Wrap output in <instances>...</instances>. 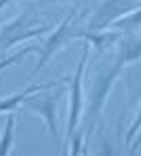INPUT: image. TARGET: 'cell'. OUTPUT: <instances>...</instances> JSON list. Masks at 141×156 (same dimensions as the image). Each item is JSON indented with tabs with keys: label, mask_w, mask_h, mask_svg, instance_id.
I'll return each instance as SVG.
<instances>
[{
	"label": "cell",
	"mask_w": 141,
	"mask_h": 156,
	"mask_svg": "<svg viewBox=\"0 0 141 156\" xmlns=\"http://www.w3.org/2000/svg\"><path fill=\"white\" fill-rule=\"evenodd\" d=\"M124 66L120 61L114 59V63L108 68H101L97 72V76L91 84V91H88V101H86V110H82L80 114V120H78V127L74 129V133L67 137V141L63 146H70L65 148V154H86V144H88V137L95 129V125L99 122L103 110H105V104L112 95L114 87L118 82V78L122 74Z\"/></svg>",
	"instance_id": "obj_1"
},
{
	"label": "cell",
	"mask_w": 141,
	"mask_h": 156,
	"mask_svg": "<svg viewBox=\"0 0 141 156\" xmlns=\"http://www.w3.org/2000/svg\"><path fill=\"white\" fill-rule=\"evenodd\" d=\"M51 27H53V23L36 17L34 9H26L13 21H9L6 26L0 27V51L11 49V47H15L19 42H26V40H32V38H38L42 34H46Z\"/></svg>",
	"instance_id": "obj_2"
},
{
	"label": "cell",
	"mask_w": 141,
	"mask_h": 156,
	"mask_svg": "<svg viewBox=\"0 0 141 156\" xmlns=\"http://www.w3.org/2000/svg\"><path fill=\"white\" fill-rule=\"evenodd\" d=\"M88 53L91 47L82 44V51L78 57V63H76V70L72 76H63V82L70 84V105H67V127H65V141L67 137L74 133V129L78 127V120H80V114L84 110V89H82V80H84V70H86V61H88ZM63 141V144H65Z\"/></svg>",
	"instance_id": "obj_3"
},
{
	"label": "cell",
	"mask_w": 141,
	"mask_h": 156,
	"mask_svg": "<svg viewBox=\"0 0 141 156\" xmlns=\"http://www.w3.org/2000/svg\"><path fill=\"white\" fill-rule=\"evenodd\" d=\"M74 17H76V9H72V11L61 19V23L53 30V34L38 47V61H36V68H34L32 74H38V72L55 57L57 53L74 38V36H72V34H74V30H72V26H74Z\"/></svg>",
	"instance_id": "obj_4"
},
{
	"label": "cell",
	"mask_w": 141,
	"mask_h": 156,
	"mask_svg": "<svg viewBox=\"0 0 141 156\" xmlns=\"http://www.w3.org/2000/svg\"><path fill=\"white\" fill-rule=\"evenodd\" d=\"M61 89H57V93H32L23 104L28 105L29 112L38 114L44 122H46V129H49V135L53 139H59V118H57V105H59V99H61Z\"/></svg>",
	"instance_id": "obj_5"
},
{
	"label": "cell",
	"mask_w": 141,
	"mask_h": 156,
	"mask_svg": "<svg viewBox=\"0 0 141 156\" xmlns=\"http://www.w3.org/2000/svg\"><path fill=\"white\" fill-rule=\"evenodd\" d=\"M139 6H141V0H103L95 9V13L91 15L84 30L86 32L105 30V27L112 26L118 17H122V15H126V13H131Z\"/></svg>",
	"instance_id": "obj_6"
},
{
	"label": "cell",
	"mask_w": 141,
	"mask_h": 156,
	"mask_svg": "<svg viewBox=\"0 0 141 156\" xmlns=\"http://www.w3.org/2000/svg\"><path fill=\"white\" fill-rule=\"evenodd\" d=\"M74 38H80V40H84L88 47H93L95 49V55L97 57H101L103 53H108L110 49H114V44L120 40V36H122V32H118V30H95V32H74L72 34Z\"/></svg>",
	"instance_id": "obj_7"
},
{
	"label": "cell",
	"mask_w": 141,
	"mask_h": 156,
	"mask_svg": "<svg viewBox=\"0 0 141 156\" xmlns=\"http://www.w3.org/2000/svg\"><path fill=\"white\" fill-rule=\"evenodd\" d=\"M116 49V61H120L124 68L126 66H135L141 59V38L139 32H126L120 36V40L114 44Z\"/></svg>",
	"instance_id": "obj_8"
},
{
	"label": "cell",
	"mask_w": 141,
	"mask_h": 156,
	"mask_svg": "<svg viewBox=\"0 0 141 156\" xmlns=\"http://www.w3.org/2000/svg\"><path fill=\"white\" fill-rule=\"evenodd\" d=\"M59 84H63V78L53 80V82H44V84H32V87L23 89V91H19V93H15V95H9V97L0 99V114L17 112V108L23 104V101L28 99L32 93H38V91H49V89H53V87H59Z\"/></svg>",
	"instance_id": "obj_9"
},
{
	"label": "cell",
	"mask_w": 141,
	"mask_h": 156,
	"mask_svg": "<svg viewBox=\"0 0 141 156\" xmlns=\"http://www.w3.org/2000/svg\"><path fill=\"white\" fill-rule=\"evenodd\" d=\"M13 141H15V112H9L2 135H0V156L13 152Z\"/></svg>",
	"instance_id": "obj_10"
},
{
	"label": "cell",
	"mask_w": 141,
	"mask_h": 156,
	"mask_svg": "<svg viewBox=\"0 0 141 156\" xmlns=\"http://www.w3.org/2000/svg\"><path fill=\"white\" fill-rule=\"evenodd\" d=\"M110 27L122 32V34H126V32H139V9H135V11H131V13L118 17Z\"/></svg>",
	"instance_id": "obj_11"
},
{
	"label": "cell",
	"mask_w": 141,
	"mask_h": 156,
	"mask_svg": "<svg viewBox=\"0 0 141 156\" xmlns=\"http://www.w3.org/2000/svg\"><path fill=\"white\" fill-rule=\"evenodd\" d=\"M36 51H38V47H36V44H29V47H26V49H21V51H17V53H13V55H9V57H2V59H0V72L6 70V68H11V66H15V63H19L26 55L36 53Z\"/></svg>",
	"instance_id": "obj_12"
},
{
	"label": "cell",
	"mask_w": 141,
	"mask_h": 156,
	"mask_svg": "<svg viewBox=\"0 0 141 156\" xmlns=\"http://www.w3.org/2000/svg\"><path fill=\"white\" fill-rule=\"evenodd\" d=\"M139 127H141V110H139V105H137L135 116H133V122H131L129 131L124 133V146H131V144H133V139L139 135Z\"/></svg>",
	"instance_id": "obj_13"
},
{
	"label": "cell",
	"mask_w": 141,
	"mask_h": 156,
	"mask_svg": "<svg viewBox=\"0 0 141 156\" xmlns=\"http://www.w3.org/2000/svg\"><path fill=\"white\" fill-rule=\"evenodd\" d=\"M11 2H13V0H0V11H2V9H4V6H9V4H11Z\"/></svg>",
	"instance_id": "obj_14"
},
{
	"label": "cell",
	"mask_w": 141,
	"mask_h": 156,
	"mask_svg": "<svg viewBox=\"0 0 141 156\" xmlns=\"http://www.w3.org/2000/svg\"><path fill=\"white\" fill-rule=\"evenodd\" d=\"M40 4H49V2H63V0H38Z\"/></svg>",
	"instance_id": "obj_15"
}]
</instances>
